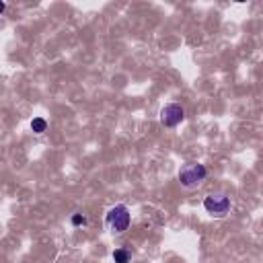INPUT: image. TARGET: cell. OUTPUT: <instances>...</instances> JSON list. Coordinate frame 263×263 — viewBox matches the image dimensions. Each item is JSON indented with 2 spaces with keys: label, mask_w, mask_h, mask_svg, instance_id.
Instances as JSON below:
<instances>
[{
  "label": "cell",
  "mask_w": 263,
  "mask_h": 263,
  "mask_svg": "<svg viewBox=\"0 0 263 263\" xmlns=\"http://www.w3.org/2000/svg\"><path fill=\"white\" fill-rule=\"evenodd\" d=\"M205 177H208V168H205V164H201V162H187V164L181 166V171H179V175H177L181 187H185V189H195V187H199V185L205 181Z\"/></svg>",
  "instance_id": "obj_1"
},
{
  "label": "cell",
  "mask_w": 263,
  "mask_h": 263,
  "mask_svg": "<svg viewBox=\"0 0 263 263\" xmlns=\"http://www.w3.org/2000/svg\"><path fill=\"white\" fill-rule=\"evenodd\" d=\"M105 222H107V228H109L113 234H123V232L129 228V222H132L129 208H127V205H123V203L113 205V208L107 212Z\"/></svg>",
  "instance_id": "obj_2"
},
{
  "label": "cell",
  "mask_w": 263,
  "mask_h": 263,
  "mask_svg": "<svg viewBox=\"0 0 263 263\" xmlns=\"http://www.w3.org/2000/svg\"><path fill=\"white\" fill-rule=\"evenodd\" d=\"M203 208L214 218H224L230 212L232 203H230V197L226 193H210L203 197Z\"/></svg>",
  "instance_id": "obj_3"
},
{
  "label": "cell",
  "mask_w": 263,
  "mask_h": 263,
  "mask_svg": "<svg viewBox=\"0 0 263 263\" xmlns=\"http://www.w3.org/2000/svg\"><path fill=\"white\" fill-rule=\"evenodd\" d=\"M185 119V109L179 103H168L160 109V123L164 127H177Z\"/></svg>",
  "instance_id": "obj_4"
},
{
  "label": "cell",
  "mask_w": 263,
  "mask_h": 263,
  "mask_svg": "<svg viewBox=\"0 0 263 263\" xmlns=\"http://www.w3.org/2000/svg\"><path fill=\"white\" fill-rule=\"evenodd\" d=\"M31 129H33V134H43L47 129V121L43 117H33L31 119Z\"/></svg>",
  "instance_id": "obj_5"
},
{
  "label": "cell",
  "mask_w": 263,
  "mask_h": 263,
  "mask_svg": "<svg viewBox=\"0 0 263 263\" xmlns=\"http://www.w3.org/2000/svg\"><path fill=\"white\" fill-rule=\"evenodd\" d=\"M129 251L127 249H115L113 251V261L115 263H129Z\"/></svg>",
  "instance_id": "obj_6"
},
{
  "label": "cell",
  "mask_w": 263,
  "mask_h": 263,
  "mask_svg": "<svg viewBox=\"0 0 263 263\" xmlns=\"http://www.w3.org/2000/svg\"><path fill=\"white\" fill-rule=\"evenodd\" d=\"M70 222H72V226H86V216H82V214H72V218H70Z\"/></svg>",
  "instance_id": "obj_7"
},
{
  "label": "cell",
  "mask_w": 263,
  "mask_h": 263,
  "mask_svg": "<svg viewBox=\"0 0 263 263\" xmlns=\"http://www.w3.org/2000/svg\"><path fill=\"white\" fill-rule=\"evenodd\" d=\"M4 10H6V4H4V2H0V14H2Z\"/></svg>",
  "instance_id": "obj_8"
}]
</instances>
